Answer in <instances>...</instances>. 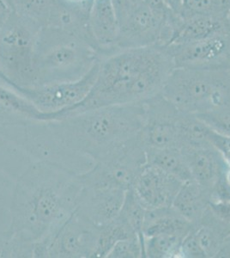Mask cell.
<instances>
[{
  "label": "cell",
  "instance_id": "1",
  "mask_svg": "<svg viewBox=\"0 0 230 258\" xmlns=\"http://www.w3.org/2000/svg\"><path fill=\"white\" fill-rule=\"evenodd\" d=\"M143 103L102 107L58 120L21 124L18 142L32 161L85 173L139 138Z\"/></svg>",
  "mask_w": 230,
  "mask_h": 258
},
{
  "label": "cell",
  "instance_id": "2",
  "mask_svg": "<svg viewBox=\"0 0 230 258\" xmlns=\"http://www.w3.org/2000/svg\"><path fill=\"white\" fill-rule=\"evenodd\" d=\"M81 188L79 174L50 162H31L12 188L10 230L34 244L43 240L76 211Z\"/></svg>",
  "mask_w": 230,
  "mask_h": 258
},
{
  "label": "cell",
  "instance_id": "3",
  "mask_svg": "<svg viewBox=\"0 0 230 258\" xmlns=\"http://www.w3.org/2000/svg\"><path fill=\"white\" fill-rule=\"evenodd\" d=\"M175 64L158 45L117 52L100 61L92 88L80 103L59 112L60 118L102 107L136 104L163 91Z\"/></svg>",
  "mask_w": 230,
  "mask_h": 258
},
{
  "label": "cell",
  "instance_id": "4",
  "mask_svg": "<svg viewBox=\"0 0 230 258\" xmlns=\"http://www.w3.org/2000/svg\"><path fill=\"white\" fill-rule=\"evenodd\" d=\"M100 61L99 54L85 39L53 27H42L35 42L34 85L74 82Z\"/></svg>",
  "mask_w": 230,
  "mask_h": 258
},
{
  "label": "cell",
  "instance_id": "5",
  "mask_svg": "<svg viewBox=\"0 0 230 258\" xmlns=\"http://www.w3.org/2000/svg\"><path fill=\"white\" fill-rule=\"evenodd\" d=\"M161 93L180 111L204 114L230 103L229 68H175Z\"/></svg>",
  "mask_w": 230,
  "mask_h": 258
},
{
  "label": "cell",
  "instance_id": "6",
  "mask_svg": "<svg viewBox=\"0 0 230 258\" xmlns=\"http://www.w3.org/2000/svg\"><path fill=\"white\" fill-rule=\"evenodd\" d=\"M41 28L10 10L0 32V73L16 85H34V53Z\"/></svg>",
  "mask_w": 230,
  "mask_h": 258
},
{
  "label": "cell",
  "instance_id": "7",
  "mask_svg": "<svg viewBox=\"0 0 230 258\" xmlns=\"http://www.w3.org/2000/svg\"><path fill=\"white\" fill-rule=\"evenodd\" d=\"M99 226L76 211L53 234L34 244V258H94Z\"/></svg>",
  "mask_w": 230,
  "mask_h": 258
},
{
  "label": "cell",
  "instance_id": "8",
  "mask_svg": "<svg viewBox=\"0 0 230 258\" xmlns=\"http://www.w3.org/2000/svg\"><path fill=\"white\" fill-rule=\"evenodd\" d=\"M99 66L100 62L85 77L74 82L21 86L10 81L0 73V84L26 98L41 111L48 114L50 120L53 113L70 109L85 99L96 81Z\"/></svg>",
  "mask_w": 230,
  "mask_h": 258
},
{
  "label": "cell",
  "instance_id": "9",
  "mask_svg": "<svg viewBox=\"0 0 230 258\" xmlns=\"http://www.w3.org/2000/svg\"><path fill=\"white\" fill-rule=\"evenodd\" d=\"M144 123L141 141L147 147L181 149L179 120L181 111L162 93L143 102Z\"/></svg>",
  "mask_w": 230,
  "mask_h": 258
},
{
  "label": "cell",
  "instance_id": "10",
  "mask_svg": "<svg viewBox=\"0 0 230 258\" xmlns=\"http://www.w3.org/2000/svg\"><path fill=\"white\" fill-rule=\"evenodd\" d=\"M165 47L175 68H230V33Z\"/></svg>",
  "mask_w": 230,
  "mask_h": 258
},
{
  "label": "cell",
  "instance_id": "11",
  "mask_svg": "<svg viewBox=\"0 0 230 258\" xmlns=\"http://www.w3.org/2000/svg\"><path fill=\"white\" fill-rule=\"evenodd\" d=\"M81 182L76 213L96 226L114 221L122 209L126 191L112 185L83 182L82 180Z\"/></svg>",
  "mask_w": 230,
  "mask_h": 258
},
{
  "label": "cell",
  "instance_id": "12",
  "mask_svg": "<svg viewBox=\"0 0 230 258\" xmlns=\"http://www.w3.org/2000/svg\"><path fill=\"white\" fill-rule=\"evenodd\" d=\"M182 184L183 182L171 175L146 164L131 188L148 210L171 207Z\"/></svg>",
  "mask_w": 230,
  "mask_h": 258
},
{
  "label": "cell",
  "instance_id": "13",
  "mask_svg": "<svg viewBox=\"0 0 230 258\" xmlns=\"http://www.w3.org/2000/svg\"><path fill=\"white\" fill-rule=\"evenodd\" d=\"M118 52L159 44L161 24L145 3L119 24Z\"/></svg>",
  "mask_w": 230,
  "mask_h": 258
},
{
  "label": "cell",
  "instance_id": "14",
  "mask_svg": "<svg viewBox=\"0 0 230 258\" xmlns=\"http://www.w3.org/2000/svg\"><path fill=\"white\" fill-rule=\"evenodd\" d=\"M89 28L101 60L118 52L119 22L111 0H94L89 16Z\"/></svg>",
  "mask_w": 230,
  "mask_h": 258
},
{
  "label": "cell",
  "instance_id": "15",
  "mask_svg": "<svg viewBox=\"0 0 230 258\" xmlns=\"http://www.w3.org/2000/svg\"><path fill=\"white\" fill-rule=\"evenodd\" d=\"M181 151L187 159L192 180L210 191L228 168L212 146L184 147Z\"/></svg>",
  "mask_w": 230,
  "mask_h": 258
},
{
  "label": "cell",
  "instance_id": "16",
  "mask_svg": "<svg viewBox=\"0 0 230 258\" xmlns=\"http://www.w3.org/2000/svg\"><path fill=\"white\" fill-rule=\"evenodd\" d=\"M31 162L24 150L5 135L0 124V203L9 204L15 182Z\"/></svg>",
  "mask_w": 230,
  "mask_h": 258
},
{
  "label": "cell",
  "instance_id": "17",
  "mask_svg": "<svg viewBox=\"0 0 230 258\" xmlns=\"http://www.w3.org/2000/svg\"><path fill=\"white\" fill-rule=\"evenodd\" d=\"M91 9L68 5L60 0H53L46 26L53 27L79 35L86 40L97 52L89 28Z\"/></svg>",
  "mask_w": 230,
  "mask_h": 258
},
{
  "label": "cell",
  "instance_id": "18",
  "mask_svg": "<svg viewBox=\"0 0 230 258\" xmlns=\"http://www.w3.org/2000/svg\"><path fill=\"white\" fill-rule=\"evenodd\" d=\"M194 225L182 217L172 206L148 209L143 224L144 238L160 234L177 235L185 238Z\"/></svg>",
  "mask_w": 230,
  "mask_h": 258
},
{
  "label": "cell",
  "instance_id": "19",
  "mask_svg": "<svg viewBox=\"0 0 230 258\" xmlns=\"http://www.w3.org/2000/svg\"><path fill=\"white\" fill-rule=\"evenodd\" d=\"M210 191L195 181L185 182L178 192L172 207L188 220L196 225L209 209Z\"/></svg>",
  "mask_w": 230,
  "mask_h": 258
},
{
  "label": "cell",
  "instance_id": "20",
  "mask_svg": "<svg viewBox=\"0 0 230 258\" xmlns=\"http://www.w3.org/2000/svg\"><path fill=\"white\" fill-rule=\"evenodd\" d=\"M227 33H230L228 18L210 15L191 16L184 18L183 27L181 32L171 45L198 41L213 35Z\"/></svg>",
  "mask_w": 230,
  "mask_h": 258
},
{
  "label": "cell",
  "instance_id": "21",
  "mask_svg": "<svg viewBox=\"0 0 230 258\" xmlns=\"http://www.w3.org/2000/svg\"><path fill=\"white\" fill-rule=\"evenodd\" d=\"M147 164L158 168L181 182L193 181L187 159L180 148H145Z\"/></svg>",
  "mask_w": 230,
  "mask_h": 258
},
{
  "label": "cell",
  "instance_id": "22",
  "mask_svg": "<svg viewBox=\"0 0 230 258\" xmlns=\"http://www.w3.org/2000/svg\"><path fill=\"white\" fill-rule=\"evenodd\" d=\"M136 236L133 230L119 217L110 223L99 226L94 258H107L117 242Z\"/></svg>",
  "mask_w": 230,
  "mask_h": 258
},
{
  "label": "cell",
  "instance_id": "23",
  "mask_svg": "<svg viewBox=\"0 0 230 258\" xmlns=\"http://www.w3.org/2000/svg\"><path fill=\"white\" fill-rule=\"evenodd\" d=\"M177 235L160 234L144 238V255L148 258L180 257L183 240Z\"/></svg>",
  "mask_w": 230,
  "mask_h": 258
},
{
  "label": "cell",
  "instance_id": "24",
  "mask_svg": "<svg viewBox=\"0 0 230 258\" xmlns=\"http://www.w3.org/2000/svg\"><path fill=\"white\" fill-rule=\"evenodd\" d=\"M10 10L32 21L40 26H46L53 0H5Z\"/></svg>",
  "mask_w": 230,
  "mask_h": 258
},
{
  "label": "cell",
  "instance_id": "25",
  "mask_svg": "<svg viewBox=\"0 0 230 258\" xmlns=\"http://www.w3.org/2000/svg\"><path fill=\"white\" fill-rule=\"evenodd\" d=\"M146 211L147 209L138 200L133 189L130 188L126 191L122 209L120 210L118 217L127 224L143 243L144 237L143 234V228Z\"/></svg>",
  "mask_w": 230,
  "mask_h": 258
},
{
  "label": "cell",
  "instance_id": "26",
  "mask_svg": "<svg viewBox=\"0 0 230 258\" xmlns=\"http://www.w3.org/2000/svg\"><path fill=\"white\" fill-rule=\"evenodd\" d=\"M34 243L23 240L8 229H0V258H33Z\"/></svg>",
  "mask_w": 230,
  "mask_h": 258
},
{
  "label": "cell",
  "instance_id": "27",
  "mask_svg": "<svg viewBox=\"0 0 230 258\" xmlns=\"http://www.w3.org/2000/svg\"><path fill=\"white\" fill-rule=\"evenodd\" d=\"M196 116L214 132L230 138V103Z\"/></svg>",
  "mask_w": 230,
  "mask_h": 258
},
{
  "label": "cell",
  "instance_id": "28",
  "mask_svg": "<svg viewBox=\"0 0 230 258\" xmlns=\"http://www.w3.org/2000/svg\"><path fill=\"white\" fill-rule=\"evenodd\" d=\"M143 241L137 236L117 242L108 253L107 258L145 257Z\"/></svg>",
  "mask_w": 230,
  "mask_h": 258
},
{
  "label": "cell",
  "instance_id": "29",
  "mask_svg": "<svg viewBox=\"0 0 230 258\" xmlns=\"http://www.w3.org/2000/svg\"><path fill=\"white\" fill-rule=\"evenodd\" d=\"M180 13L183 18L196 15H214L212 0H182Z\"/></svg>",
  "mask_w": 230,
  "mask_h": 258
},
{
  "label": "cell",
  "instance_id": "30",
  "mask_svg": "<svg viewBox=\"0 0 230 258\" xmlns=\"http://www.w3.org/2000/svg\"><path fill=\"white\" fill-rule=\"evenodd\" d=\"M180 257L182 258H204L195 235L192 231L183 238L180 249Z\"/></svg>",
  "mask_w": 230,
  "mask_h": 258
},
{
  "label": "cell",
  "instance_id": "31",
  "mask_svg": "<svg viewBox=\"0 0 230 258\" xmlns=\"http://www.w3.org/2000/svg\"><path fill=\"white\" fill-rule=\"evenodd\" d=\"M111 1L116 13L119 24L134 12L135 10H137L139 6L144 4V0H111Z\"/></svg>",
  "mask_w": 230,
  "mask_h": 258
},
{
  "label": "cell",
  "instance_id": "32",
  "mask_svg": "<svg viewBox=\"0 0 230 258\" xmlns=\"http://www.w3.org/2000/svg\"><path fill=\"white\" fill-rule=\"evenodd\" d=\"M214 15L221 18H228L230 14V0H212Z\"/></svg>",
  "mask_w": 230,
  "mask_h": 258
},
{
  "label": "cell",
  "instance_id": "33",
  "mask_svg": "<svg viewBox=\"0 0 230 258\" xmlns=\"http://www.w3.org/2000/svg\"><path fill=\"white\" fill-rule=\"evenodd\" d=\"M9 6H7L5 0H0V32H1L2 27L6 22V18L9 15Z\"/></svg>",
  "mask_w": 230,
  "mask_h": 258
},
{
  "label": "cell",
  "instance_id": "34",
  "mask_svg": "<svg viewBox=\"0 0 230 258\" xmlns=\"http://www.w3.org/2000/svg\"><path fill=\"white\" fill-rule=\"evenodd\" d=\"M60 1L68 4V5H71V6L91 8L94 0H60Z\"/></svg>",
  "mask_w": 230,
  "mask_h": 258
},
{
  "label": "cell",
  "instance_id": "35",
  "mask_svg": "<svg viewBox=\"0 0 230 258\" xmlns=\"http://www.w3.org/2000/svg\"><path fill=\"white\" fill-rule=\"evenodd\" d=\"M166 1L167 3L169 4V6H170L172 9L175 10V12H180L182 0H166Z\"/></svg>",
  "mask_w": 230,
  "mask_h": 258
},
{
  "label": "cell",
  "instance_id": "36",
  "mask_svg": "<svg viewBox=\"0 0 230 258\" xmlns=\"http://www.w3.org/2000/svg\"><path fill=\"white\" fill-rule=\"evenodd\" d=\"M228 23H229V25H230V14H229V15H228Z\"/></svg>",
  "mask_w": 230,
  "mask_h": 258
},
{
  "label": "cell",
  "instance_id": "37",
  "mask_svg": "<svg viewBox=\"0 0 230 258\" xmlns=\"http://www.w3.org/2000/svg\"><path fill=\"white\" fill-rule=\"evenodd\" d=\"M229 70H230V68H229Z\"/></svg>",
  "mask_w": 230,
  "mask_h": 258
}]
</instances>
